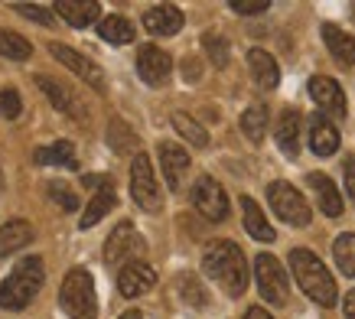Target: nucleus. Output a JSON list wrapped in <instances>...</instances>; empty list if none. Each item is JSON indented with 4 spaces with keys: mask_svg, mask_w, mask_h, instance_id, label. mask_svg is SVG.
<instances>
[{
    "mask_svg": "<svg viewBox=\"0 0 355 319\" xmlns=\"http://www.w3.org/2000/svg\"><path fill=\"white\" fill-rule=\"evenodd\" d=\"M173 128L180 130V137H186V144H193V147H209V134H205V128H199L193 117L183 114V111L173 114Z\"/></svg>",
    "mask_w": 355,
    "mask_h": 319,
    "instance_id": "7c9ffc66",
    "label": "nucleus"
},
{
    "mask_svg": "<svg viewBox=\"0 0 355 319\" xmlns=\"http://www.w3.org/2000/svg\"><path fill=\"white\" fill-rule=\"evenodd\" d=\"M55 13L65 17L69 26L85 30V26L95 23V17H101V3H98V0H59V3H55Z\"/></svg>",
    "mask_w": 355,
    "mask_h": 319,
    "instance_id": "a211bd4d",
    "label": "nucleus"
},
{
    "mask_svg": "<svg viewBox=\"0 0 355 319\" xmlns=\"http://www.w3.org/2000/svg\"><path fill=\"white\" fill-rule=\"evenodd\" d=\"M108 147L114 150V153H134V150H137V134H134L121 117H114L108 124Z\"/></svg>",
    "mask_w": 355,
    "mask_h": 319,
    "instance_id": "c85d7f7f",
    "label": "nucleus"
},
{
    "mask_svg": "<svg viewBox=\"0 0 355 319\" xmlns=\"http://www.w3.org/2000/svg\"><path fill=\"white\" fill-rule=\"evenodd\" d=\"M245 319H274V316H270L264 307H251V309L245 313Z\"/></svg>",
    "mask_w": 355,
    "mask_h": 319,
    "instance_id": "a19ab883",
    "label": "nucleus"
},
{
    "mask_svg": "<svg viewBox=\"0 0 355 319\" xmlns=\"http://www.w3.org/2000/svg\"><path fill=\"white\" fill-rule=\"evenodd\" d=\"M248 65H251V78H254V85L270 92V88H277L280 82V69H277V59L264 49H251L248 53Z\"/></svg>",
    "mask_w": 355,
    "mask_h": 319,
    "instance_id": "aec40b11",
    "label": "nucleus"
},
{
    "mask_svg": "<svg viewBox=\"0 0 355 319\" xmlns=\"http://www.w3.org/2000/svg\"><path fill=\"white\" fill-rule=\"evenodd\" d=\"M144 251H147V241L137 234V228L130 222H121L108 234V241H105V264H111V267L137 264L140 257H144Z\"/></svg>",
    "mask_w": 355,
    "mask_h": 319,
    "instance_id": "423d86ee",
    "label": "nucleus"
},
{
    "mask_svg": "<svg viewBox=\"0 0 355 319\" xmlns=\"http://www.w3.org/2000/svg\"><path fill=\"white\" fill-rule=\"evenodd\" d=\"M291 270L297 277V284L313 303H320V307H336V280L333 274L326 270V264L320 257L306 251V248H293L291 251Z\"/></svg>",
    "mask_w": 355,
    "mask_h": 319,
    "instance_id": "f03ea898",
    "label": "nucleus"
},
{
    "mask_svg": "<svg viewBox=\"0 0 355 319\" xmlns=\"http://www.w3.org/2000/svg\"><path fill=\"white\" fill-rule=\"evenodd\" d=\"M98 33H101V40H108L111 46H128L134 43V23L128 17H121V13H111L105 20L98 23Z\"/></svg>",
    "mask_w": 355,
    "mask_h": 319,
    "instance_id": "a878e982",
    "label": "nucleus"
},
{
    "mask_svg": "<svg viewBox=\"0 0 355 319\" xmlns=\"http://www.w3.org/2000/svg\"><path fill=\"white\" fill-rule=\"evenodd\" d=\"M241 215H245V228L251 238H258V241H274V228L268 225V218H264V212L258 209V202L251 199V196H241Z\"/></svg>",
    "mask_w": 355,
    "mask_h": 319,
    "instance_id": "393cba45",
    "label": "nucleus"
},
{
    "mask_svg": "<svg viewBox=\"0 0 355 319\" xmlns=\"http://www.w3.org/2000/svg\"><path fill=\"white\" fill-rule=\"evenodd\" d=\"M121 319H144V316H140L137 309H128V313H124V316H121Z\"/></svg>",
    "mask_w": 355,
    "mask_h": 319,
    "instance_id": "37998d69",
    "label": "nucleus"
},
{
    "mask_svg": "<svg viewBox=\"0 0 355 319\" xmlns=\"http://www.w3.org/2000/svg\"><path fill=\"white\" fill-rule=\"evenodd\" d=\"M270 3L268 0H232V10L235 13H248V17H254V13H264Z\"/></svg>",
    "mask_w": 355,
    "mask_h": 319,
    "instance_id": "4c0bfd02",
    "label": "nucleus"
},
{
    "mask_svg": "<svg viewBox=\"0 0 355 319\" xmlns=\"http://www.w3.org/2000/svg\"><path fill=\"white\" fill-rule=\"evenodd\" d=\"M193 205L196 212L205 215L209 222H225L228 218V196L212 176H199L193 186Z\"/></svg>",
    "mask_w": 355,
    "mask_h": 319,
    "instance_id": "1a4fd4ad",
    "label": "nucleus"
},
{
    "mask_svg": "<svg viewBox=\"0 0 355 319\" xmlns=\"http://www.w3.org/2000/svg\"><path fill=\"white\" fill-rule=\"evenodd\" d=\"M20 111H23L20 95H17L13 88H3V92H0V114L7 117V121H17V117H20Z\"/></svg>",
    "mask_w": 355,
    "mask_h": 319,
    "instance_id": "c9c22d12",
    "label": "nucleus"
},
{
    "mask_svg": "<svg viewBox=\"0 0 355 319\" xmlns=\"http://www.w3.org/2000/svg\"><path fill=\"white\" fill-rule=\"evenodd\" d=\"M59 307L69 319H95L98 316V297H95V280L88 270L76 267L69 270L59 290Z\"/></svg>",
    "mask_w": 355,
    "mask_h": 319,
    "instance_id": "20e7f679",
    "label": "nucleus"
},
{
    "mask_svg": "<svg viewBox=\"0 0 355 319\" xmlns=\"http://www.w3.org/2000/svg\"><path fill=\"white\" fill-rule=\"evenodd\" d=\"M274 137H277V147L284 150L287 157H297V153H300V111H297V107H284V111H280Z\"/></svg>",
    "mask_w": 355,
    "mask_h": 319,
    "instance_id": "6ab92c4d",
    "label": "nucleus"
},
{
    "mask_svg": "<svg viewBox=\"0 0 355 319\" xmlns=\"http://www.w3.org/2000/svg\"><path fill=\"white\" fill-rule=\"evenodd\" d=\"M30 53H33V46H30L26 36L0 26V55H3V59H17V62H23V59H30Z\"/></svg>",
    "mask_w": 355,
    "mask_h": 319,
    "instance_id": "cd10ccee",
    "label": "nucleus"
},
{
    "mask_svg": "<svg viewBox=\"0 0 355 319\" xmlns=\"http://www.w3.org/2000/svg\"><path fill=\"white\" fill-rule=\"evenodd\" d=\"M306 92H310V98L316 101V107H320L323 114L345 117L349 105H345V95H343V88H339L336 78H329V75H313L310 85H306Z\"/></svg>",
    "mask_w": 355,
    "mask_h": 319,
    "instance_id": "9d476101",
    "label": "nucleus"
},
{
    "mask_svg": "<svg viewBox=\"0 0 355 319\" xmlns=\"http://www.w3.org/2000/svg\"><path fill=\"white\" fill-rule=\"evenodd\" d=\"M306 182H310V189L316 192V205H320V212L329 215V218L343 215V196H339L336 182L329 180L326 173H310V176H306Z\"/></svg>",
    "mask_w": 355,
    "mask_h": 319,
    "instance_id": "f3484780",
    "label": "nucleus"
},
{
    "mask_svg": "<svg viewBox=\"0 0 355 319\" xmlns=\"http://www.w3.org/2000/svg\"><path fill=\"white\" fill-rule=\"evenodd\" d=\"M13 10L17 13H23V17H30V20H36V23H43V26H53V17L43 10V7H36V3H13Z\"/></svg>",
    "mask_w": 355,
    "mask_h": 319,
    "instance_id": "e433bc0d",
    "label": "nucleus"
},
{
    "mask_svg": "<svg viewBox=\"0 0 355 319\" xmlns=\"http://www.w3.org/2000/svg\"><path fill=\"white\" fill-rule=\"evenodd\" d=\"M144 26L153 36H173V33L183 30V13L173 3H160V7H150L144 13Z\"/></svg>",
    "mask_w": 355,
    "mask_h": 319,
    "instance_id": "2eb2a0df",
    "label": "nucleus"
},
{
    "mask_svg": "<svg viewBox=\"0 0 355 319\" xmlns=\"http://www.w3.org/2000/svg\"><path fill=\"white\" fill-rule=\"evenodd\" d=\"M160 166H163V176H166V186L173 192H180L186 186V173H189V153L186 147L180 144H160Z\"/></svg>",
    "mask_w": 355,
    "mask_h": 319,
    "instance_id": "ddd939ff",
    "label": "nucleus"
},
{
    "mask_svg": "<svg viewBox=\"0 0 355 319\" xmlns=\"http://www.w3.org/2000/svg\"><path fill=\"white\" fill-rule=\"evenodd\" d=\"M33 241V228L30 222L23 218H13V222L0 225V257H10L13 251H23V248Z\"/></svg>",
    "mask_w": 355,
    "mask_h": 319,
    "instance_id": "b1692460",
    "label": "nucleus"
},
{
    "mask_svg": "<svg viewBox=\"0 0 355 319\" xmlns=\"http://www.w3.org/2000/svg\"><path fill=\"white\" fill-rule=\"evenodd\" d=\"M241 130H245V137L251 144H261L264 134H268V107L264 105H251L241 114Z\"/></svg>",
    "mask_w": 355,
    "mask_h": 319,
    "instance_id": "bb28decb",
    "label": "nucleus"
},
{
    "mask_svg": "<svg viewBox=\"0 0 355 319\" xmlns=\"http://www.w3.org/2000/svg\"><path fill=\"white\" fill-rule=\"evenodd\" d=\"M49 53H53V59H59L65 69H72L85 85H92L95 92H105V75H101V69H98L88 55L76 53V49H69V46H62V43H53L49 46Z\"/></svg>",
    "mask_w": 355,
    "mask_h": 319,
    "instance_id": "9b49d317",
    "label": "nucleus"
},
{
    "mask_svg": "<svg viewBox=\"0 0 355 319\" xmlns=\"http://www.w3.org/2000/svg\"><path fill=\"white\" fill-rule=\"evenodd\" d=\"M202 270L228 297H241L248 290V264L235 241H212L202 255Z\"/></svg>",
    "mask_w": 355,
    "mask_h": 319,
    "instance_id": "f257e3e1",
    "label": "nucleus"
},
{
    "mask_svg": "<svg viewBox=\"0 0 355 319\" xmlns=\"http://www.w3.org/2000/svg\"><path fill=\"white\" fill-rule=\"evenodd\" d=\"M254 277H258L261 297L274 303V307H287L291 303V280L284 274V267L274 255H258L254 261Z\"/></svg>",
    "mask_w": 355,
    "mask_h": 319,
    "instance_id": "0eeeda50",
    "label": "nucleus"
},
{
    "mask_svg": "<svg viewBox=\"0 0 355 319\" xmlns=\"http://www.w3.org/2000/svg\"><path fill=\"white\" fill-rule=\"evenodd\" d=\"M173 72V59L166 53H163L160 46H140V53H137V75L147 82V85L153 88H160L166 78H170Z\"/></svg>",
    "mask_w": 355,
    "mask_h": 319,
    "instance_id": "f8f14e48",
    "label": "nucleus"
},
{
    "mask_svg": "<svg viewBox=\"0 0 355 319\" xmlns=\"http://www.w3.org/2000/svg\"><path fill=\"white\" fill-rule=\"evenodd\" d=\"M114 202H118V196H114V182H105V186H98L95 196L88 199L85 212H82V225L78 228H92V225H98L105 215L114 209Z\"/></svg>",
    "mask_w": 355,
    "mask_h": 319,
    "instance_id": "4be33fe9",
    "label": "nucleus"
},
{
    "mask_svg": "<svg viewBox=\"0 0 355 319\" xmlns=\"http://www.w3.org/2000/svg\"><path fill=\"white\" fill-rule=\"evenodd\" d=\"M46 192L53 196V202H59L65 209V212H76L78 209V196L69 186H65L62 180H53V182H46Z\"/></svg>",
    "mask_w": 355,
    "mask_h": 319,
    "instance_id": "2f4dec72",
    "label": "nucleus"
},
{
    "mask_svg": "<svg viewBox=\"0 0 355 319\" xmlns=\"http://www.w3.org/2000/svg\"><path fill=\"white\" fill-rule=\"evenodd\" d=\"M268 202H270V209L277 212L280 222L293 225V228H306V225H310V205H306V199L293 189L291 182H284V180L270 182Z\"/></svg>",
    "mask_w": 355,
    "mask_h": 319,
    "instance_id": "39448f33",
    "label": "nucleus"
},
{
    "mask_svg": "<svg viewBox=\"0 0 355 319\" xmlns=\"http://www.w3.org/2000/svg\"><path fill=\"white\" fill-rule=\"evenodd\" d=\"M333 257L336 264H339V270H343L345 277H355V234H339L333 245Z\"/></svg>",
    "mask_w": 355,
    "mask_h": 319,
    "instance_id": "c756f323",
    "label": "nucleus"
},
{
    "mask_svg": "<svg viewBox=\"0 0 355 319\" xmlns=\"http://www.w3.org/2000/svg\"><path fill=\"white\" fill-rule=\"evenodd\" d=\"M202 43H205V53H209L212 65L225 69V65H228V43H225V40H222V36H212V33H209Z\"/></svg>",
    "mask_w": 355,
    "mask_h": 319,
    "instance_id": "f704fd0d",
    "label": "nucleus"
},
{
    "mask_svg": "<svg viewBox=\"0 0 355 319\" xmlns=\"http://www.w3.org/2000/svg\"><path fill=\"white\" fill-rule=\"evenodd\" d=\"M36 85L46 92V98H49V105L59 107V111H72V105H69V95H65V88L59 85V82H53V78H36Z\"/></svg>",
    "mask_w": 355,
    "mask_h": 319,
    "instance_id": "473e14b6",
    "label": "nucleus"
},
{
    "mask_svg": "<svg viewBox=\"0 0 355 319\" xmlns=\"http://www.w3.org/2000/svg\"><path fill=\"white\" fill-rule=\"evenodd\" d=\"M343 176H345V189H349V199L355 202V157H345Z\"/></svg>",
    "mask_w": 355,
    "mask_h": 319,
    "instance_id": "58836bf2",
    "label": "nucleus"
},
{
    "mask_svg": "<svg viewBox=\"0 0 355 319\" xmlns=\"http://www.w3.org/2000/svg\"><path fill=\"white\" fill-rule=\"evenodd\" d=\"M183 69H186V78H189V82H193V78H199V62H196V59H186Z\"/></svg>",
    "mask_w": 355,
    "mask_h": 319,
    "instance_id": "79ce46f5",
    "label": "nucleus"
},
{
    "mask_svg": "<svg viewBox=\"0 0 355 319\" xmlns=\"http://www.w3.org/2000/svg\"><path fill=\"white\" fill-rule=\"evenodd\" d=\"M323 43L339 65H355V36L339 30L336 23H323Z\"/></svg>",
    "mask_w": 355,
    "mask_h": 319,
    "instance_id": "412c9836",
    "label": "nucleus"
},
{
    "mask_svg": "<svg viewBox=\"0 0 355 319\" xmlns=\"http://www.w3.org/2000/svg\"><path fill=\"white\" fill-rule=\"evenodd\" d=\"M130 196H134V202L144 212H160V205H163L160 186H157V176H153V166L147 153L134 157V166H130Z\"/></svg>",
    "mask_w": 355,
    "mask_h": 319,
    "instance_id": "6e6552de",
    "label": "nucleus"
},
{
    "mask_svg": "<svg viewBox=\"0 0 355 319\" xmlns=\"http://www.w3.org/2000/svg\"><path fill=\"white\" fill-rule=\"evenodd\" d=\"M46 270L40 257H23L20 264L10 270V277L0 284V307L3 309H23L30 307V300L43 290Z\"/></svg>",
    "mask_w": 355,
    "mask_h": 319,
    "instance_id": "7ed1b4c3",
    "label": "nucleus"
},
{
    "mask_svg": "<svg viewBox=\"0 0 355 319\" xmlns=\"http://www.w3.org/2000/svg\"><path fill=\"white\" fill-rule=\"evenodd\" d=\"M33 160L40 166H65V170H78V160H76V147L69 140H55V144H46L33 153Z\"/></svg>",
    "mask_w": 355,
    "mask_h": 319,
    "instance_id": "5701e85b",
    "label": "nucleus"
},
{
    "mask_svg": "<svg viewBox=\"0 0 355 319\" xmlns=\"http://www.w3.org/2000/svg\"><path fill=\"white\" fill-rule=\"evenodd\" d=\"M180 293H183V300L189 303V307H205V303H209L205 290L199 287V280H196V277H189V274L180 280Z\"/></svg>",
    "mask_w": 355,
    "mask_h": 319,
    "instance_id": "72a5a7b5",
    "label": "nucleus"
},
{
    "mask_svg": "<svg viewBox=\"0 0 355 319\" xmlns=\"http://www.w3.org/2000/svg\"><path fill=\"white\" fill-rule=\"evenodd\" d=\"M343 309H345V319H355V290H349V293H345Z\"/></svg>",
    "mask_w": 355,
    "mask_h": 319,
    "instance_id": "ea45409f",
    "label": "nucleus"
},
{
    "mask_svg": "<svg viewBox=\"0 0 355 319\" xmlns=\"http://www.w3.org/2000/svg\"><path fill=\"white\" fill-rule=\"evenodd\" d=\"M153 284H157V270H153L150 264H144V261L121 267V274H118V290L128 300H134V297H140V293L153 290Z\"/></svg>",
    "mask_w": 355,
    "mask_h": 319,
    "instance_id": "4468645a",
    "label": "nucleus"
},
{
    "mask_svg": "<svg viewBox=\"0 0 355 319\" xmlns=\"http://www.w3.org/2000/svg\"><path fill=\"white\" fill-rule=\"evenodd\" d=\"M310 147L316 157H333L339 150V130L326 114L310 117Z\"/></svg>",
    "mask_w": 355,
    "mask_h": 319,
    "instance_id": "dca6fc26",
    "label": "nucleus"
}]
</instances>
